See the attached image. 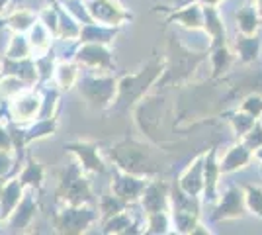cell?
Here are the masks:
<instances>
[{
  "label": "cell",
  "mask_w": 262,
  "mask_h": 235,
  "mask_svg": "<svg viewBox=\"0 0 262 235\" xmlns=\"http://www.w3.org/2000/svg\"><path fill=\"white\" fill-rule=\"evenodd\" d=\"M65 149L69 153L78 159V165L84 173H102L104 170V165L98 157V149L92 145V143H86V141H75V143H67Z\"/></svg>",
  "instance_id": "obj_8"
},
{
  "label": "cell",
  "mask_w": 262,
  "mask_h": 235,
  "mask_svg": "<svg viewBox=\"0 0 262 235\" xmlns=\"http://www.w3.org/2000/svg\"><path fill=\"white\" fill-rule=\"evenodd\" d=\"M75 63L86 69H106L110 65V51L100 44H80L75 53Z\"/></svg>",
  "instance_id": "obj_7"
},
{
  "label": "cell",
  "mask_w": 262,
  "mask_h": 235,
  "mask_svg": "<svg viewBox=\"0 0 262 235\" xmlns=\"http://www.w3.org/2000/svg\"><path fill=\"white\" fill-rule=\"evenodd\" d=\"M26 89H30V84L24 82L22 78L12 77V75H0V98L2 100H10Z\"/></svg>",
  "instance_id": "obj_18"
},
{
  "label": "cell",
  "mask_w": 262,
  "mask_h": 235,
  "mask_svg": "<svg viewBox=\"0 0 262 235\" xmlns=\"http://www.w3.org/2000/svg\"><path fill=\"white\" fill-rule=\"evenodd\" d=\"M0 227H2V213H0Z\"/></svg>",
  "instance_id": "obj_23"
},
{
  "label": "cell",
  "mask_w": 262,
  "mask_h": 235,
  "mask_svg": "<svg viewBox=\"0 0 262 235\" xmlns=\"http://www.w3.org/2000/svg\"><path fill=\"white\" fill-rule=\"evenodd\" d=\"M22 182L18 180V177H10L4 180V186L0 190V213H2V224L8 220V216L14 212V208L18 206V202L22 200L24 196Z\"/></svg>",
  "instance_id": "obj_9"
},
{
  "label": "cell",
  "mask_w": 262,
  "mask_h": 235,
  "mask_svg": "<svg viewBox=\"0 0 262 235\" xmlns=\"http://www.w3.org/2000/svg\"><path fill=\"white\" fill-rule=\"evenodd\" d=\"M4 180L6 179H0V190H2V186H4Z\"/></svg>",
  "instance_id": "obj_21"
},
{
  "label": "cell",
  "mask_w": 262,
  "mask_h": 235,
  "mask_svg": "<svg viewBox=\"0 0 262 235\" xmlns=\"http://www.w3.org/2000/svg\"><path fill=\"white\" fill-rule=\"evenodd\" d=\"M2 57H8V59H26V57H32V47L28 44L26 34H12L10 41L6 45Z\"/></svg>",
  "instance_id": "obj_17"
},
{
  "label": "cell",
  "mask_w": 262,
  "mask_h": 235,
  "mask_svg": "<svg viewBox=\"0 0 262 235\" xmlns=\"http://www.w3.org/2000/svg\"><path fill=\"white\" fill-rule=\"evenodd\" d=\"M20 2H24V0H12V4H20Z\"/></svg>",
  "instance_id": "obj_22"
},
{
  "label": "cell",
  "mask_w": 262,
  "mask_h": 235,
  "mask_svg": "<svg viewBox=\"0 0 262 235\" xmlns=\"http://www.w3.org/2000/svg\"><path fill=\"white\" fill-rule=\"evenodd\" d=\"M55 130H57V118H35L24 125V139L26 143L39 141V139L53 135Z\"/></svg>",
  "instance_id": "obj_15"
},
{
  "label": "cell",
  "mask_w": 262,
  "mask_h": 235,
  "mask_svg": "<svg viewBox=\"0 0 262 235\" xmlns=\"http://www.w3.org/2000/svg\"><path fill=\"white\" fill-rule=\"evenodd\" d=\"M37 210H39V206H37L35 190L26 188L22 200L18 202V206L8 216V220L2 224V227H6V231H10V233H24L28 227H32Z\"/></svg>",
  "instance_id": "obj_4"
},
{
  "label": "cell",
  "mask_w": 262,
  "mask_h": 235,
  "mask_svg": "<svg viewBox=\"0 0 262 235\" xmlns=\"http://www.w3.org/2000/svg\"><path fill=\"white\" fill-rule=\"evenodd\" d=\"M78 92L86 98L88 102H92L94 106H106L114 92H116V82L112 78H96L88 77V75H78Z\"/></svg>",
  "instance_id": "obj_5"
},
{
  "label": "cell",
  "mask_w": 262,
  "mask_h": 235,
  "mask_svg": "<svg viewBox=\"0 0 262 235\" xmlns=\"http://www.w3.org/2000/svg\"><path fill=\"white\" fill-rule=\"evenodd\" d=\"M6 102V118L18 125H26L37 118L39 106H41V94L35 87H30L18 96H14Z\"/></svg>",
  "instance_id": "obj_2"
},
{
  "label": "cell",
  "mask_w": 262,
  "mask_h": 235,
  "mask_svg": "<svg viewBox=\"0 0 262 235\" xmlns=\"http://www.w3.org/2000/svg\"><path fill=\"white\" fill-rule=\"evenodd\" d=\"M55 200L59 204H69V206H82L86 202H92V190L88 184L84 170L78 163H71L69 167L63 168L59 184L55 190Z\"/></svg>",
  "instance_id": "obj_1"
},
{
  "label": "cell",
  "mask_w": 262,
  "mask_h": 235,
  "mask_svg": "<svg viewBox=\"0 0 262 235\" xmlns=\"http://www.w3.org/2000/svg\"><path fill=\"white\" fill-rule=\"evenodd\" d=\"M0 75H12V77L22 78L24 82H28L30 87L37 84V71H35V63L33 57H26V59H8L2 57L0 59Z\"/></svg>",
  "instance_id": "obj_6"
},
{
  "label": "cell",
  "mask_w": 262,
  "mask_h": 235,
  "mask_svg": "<svg viewBox=\"0 0 262 235\" xmlns=\"http://www.w3.org/2000/svg\"><path fill=\"white\" fill-rule=\"evenodd\" d=\"M14 177L22 182L24 188H32L35 192H41L45 180V168L39 161H35L33 157H26V163L22 165V170H18Z\"/></svg>",
  "instance_id": "obj_10"
},
{
  "label": "cell",
  "mask_w": 262,
  "mask_h": 235,
  "mask_svg": "<svg viewBox=\"0 0 262 235\" xmlns=\"http://www.w3.org/2000/svg\"><path fill=\"white\" fill-rule=\"evenodd\" d=\"M88 14L92 22L112 24V26L120 24V20L123 18V10L112 0H92L88 4Z\"/></svg>",
  "instance_id": "obj_11"
},
{
  "label": "cell",
  "mask_w": 262,
  "mask_h": 235,
  "mask_svg": "<svg viewBox=\"0 0 262 235\" xmlns=\"http://www.w3.org/2000/svg\"><path fill=\"white\" fill-rule=\"evenodd\" d=\"M78 75H80V67L75 61H57L51 82L59 90H71L77 84Z\"/></svg>",
  "instance_id": "obj_13"
},
{
  "label": "cell",
  "mask_w": 262,
  "mask_h": 235,
  "mask_svg": "<svg viewBox=\"0 0 262 235\" xmlns=\"http://www.w3.org/2000/svg\"><path fill=\"white\" fill-rule=\"evenodd\" d=\"M96 220V213L86 206H69L65 204L53 216V225L59 233H82Z\"/></svg>",
  "instance_id": "obj_3"
},
{
  "label": "cell",
  "mask_w": 262,
  "mask_h": 235,
  "mask_svg": "<svg viewBox=\"0 0 262 235\" xmlns=\"http://www.w3.org/2000/svg\"><path fill=\"white\" fill-rule=\"evenodd\" d=\"M57 55L53 53V49L45 51L41 55H33V63H35V71H37V82H49L53 77L55 65H57Z\"/></svg>",
  "instance_id": "obj_16"
},
{
  "label": "cell",
  "mask_w": 262,
  "mask_h": 235,
  "mask_svg": "<svg viewBox=\"0 0 262 235\" xmlns=\"http://www.w3.org/2000/svg\"><path fill=\"white\" fill-rule=\"evenodd\" d=\"M16 175V163L12 153L0 151V179H10Z\"/></svg>",
  "instance_id": "obj_19"
},
{
  "label": "cell",
  "mask_w": 262,
  "mask_h": 235,
  "mask_svg": "<svg viewBox=\"0 0 262 235\" xmlns=\"http://www.w3.org/2000/svg\"><path fill=\"white\" fill-rule=\"evenodd\" d=\"M26 37H28V44L32 47V57L41 55L45 51H49L55 39L53 35H51V32L39 20H35V24L26 32Z\"/></svg>",
  "instance_id": "obj_14"
},
{
  "label": "cell",
  "mask_w": 262,
  "mask_h": 235,
  "mask_svg": "<svg viewBox=\"0 0 262 235\" xmlns=\"http://www.w3.org/2000/svg\"><path fill=\"white\" fill-rule=\"evenodd\" d=\"M2 18H4L6 30H10L12 34H26L33 24H35V20H37V12L18 6V8L8 12L6 16L2 14Z\"/></svg>",
  "instance_id": "obj_12"
},
{
  "label": "cell",
  "mask_w": 262,
  "mask_h": 235,
  "mask_svg": "<svg viewBox=\"0 0 262 235\" xmlns=\"http://www.w3.org/2000/svg\"><path fill=\"white\" fill-rule=\"evenodd\" d=\"M12 4V0H0V16L4 14V10Z\"/></svg>",
  "instance_id": "obj_20"
}]
</instances>
